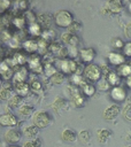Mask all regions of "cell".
Wrapping results in <instances>:
<instances>
[{"mask_svg":"<svg viewBox=\"0 0 131 147\" xmlns=\"http://www.w3.org/2000/svg\"><path fill=\"white\" fill-rule=\"evenodd\" d=\"M129 10H130V11H131V3H130V5H129Z\"/></svg>","mask_w":131,"mask_h":147,"instance_id":"obj_52","label":"cell"},{"mask_svg":"<svg viewBox=\"0 0 131 147\" xmlns=\"http://www.w3.org/2000/svg\"><path fill=\"white\" fill-rule=\"evenodd\" d=\"M68 49H69V57L72 59V60L76 59L78 56L79 52H80L77 46H70V47H68Z\"/></svg>","mask_w":131,"mask_h":147,"instance_id":"obj_43","label":"cell"},{"mask_svg":"<svg viewBox=\"0 0 131 147\" xmlns=\"http://www.w3.org/2000/svg\"><path fill=\"white\" fill-rule=\"evenodd\" d=\"M14 85H15V92H16V94H18L22 98L29 95L30 90H31V86H30L29 83L23 82V83H17V84H14Z\"/></svg>","mask_w":131,"mask_h":147,"instance_id":"obj_18","label":"cell"},{"mask_svg":"<svg viewBox=\"0 0 131 147\" xmlns=\"http://www.w3.org/2000/svg\"><path fill=\"white\" fill-rule=\"evenodd\" d=\"M32 121L36 126H38L39 129H44L53 122V116L46 110H38L32 116Z\"/></svg>","mask_w":131,"mask_h":147,"instance_id":"obj_3","label":"cell"},{"mask_svg":"<svg viewBox=\"0 0 131 147\" xmlns=\"http://www.w3.org/2000/svg\"><path fill=\"white\" fill-rule=\"evenodd\" d=\"M40 38H43L44 40H46V41H48V42H52V41H54V40H55V38H56V32H55L52 28L44 29L43 34H41V37H40Z\"/></svg>","mask_w":131,"mask_h":147,"instance_id":"obj_29","label":"cell"},{"mask_svg":"<svg viewBox=\"0 0 131 147\" xmlns=\"http://www.w3.org/2000/svg\"><path fill=\"white\" fill-rule=\"evenodd\" d=\"M107 79H108L109 84L111 86H114V87L115 86H120V84H121V76L117 72H115V71L108 72L107 74Z\"/></svg>","mask_w":131,"mask_h":147,"instance_id":"obj_27","label":"cell"},{"mask_svg":"<svg viewBox=\"0 0 131 147\" xmlns=\"http://www.w3.org/2000/svg\"><path fill=\"white\" fill-rule=\"evenodd\" d=\"M79 87H80V90H82V92L85 96H93L95 91H97V87L86 79H84V82L80 84Z\"/></svg>","mask_w":131,"mask_h":147,"instance_id":"obj_19","label":"cell"},{"mask_svg":"<svg viewBox=\"0 0 131 147\" xmlns=\"http://www.w3.org/2000/svg\"><path fill=\"white\" fill-rule=\"evenodd\" d=\"M117 74L121 77H130L131 76V63H124L123 65L117 68Z\"/></svg>","mask_w":131,"mask_h":147,"instance_id":"obj_30","label":"cell"},{"mask_svg":"<svg viewBox=\"0 0 131 147\" xmlns=\"http://www.w3.org/2000/svg\"><path fill=\"white\" fill-rule=\"evenodd\" d=\"M61 138L66 142H75L78 138V133H76L72 129H64L61 133Z\"/></svg>","mask_w":131,"mask_h":147,"instance_id":"obj_20","label":"cell"},{"mask_svg":"<svg viewBox=\"0 0 131 147\" xmlns=\"http://www.w3.org/2000/svg\"><path fill=\"white\" fill-rule=\"evenodd\" d=\"M44 65H45V63H44L43 59L37 54H33L28 59V68L34 74H43Z\"/></svg>","mask_w":131,"mask_h":147,"instance_id":"obj_6","label":"cell"},{"mask_svg":"<svg viewBox=\"0 0 131 147\" xmlns=\"http://www.w3.org/2000/svg\"><path fill=\"white\" fill-rule=\"evenodd\" d=\"M10 5H11V2L9 0H1L0 1V11H1V14L7 11L9 9V7H10Z\"/></svg>","mask_w":131,"mask_h":147,"instance_id":"obj_44","label":"cell"},{"mask_svg":"<svg viewBox=\"0 0 131 147\" xmlns=\"http://www.w3.org/2000/svg\"><path fill=\"white\" fill-rule=\"evenodd\" d=\"M30 86H31V90H33V91H36V92H39V91L43 90V85H41V83H40L39 80H37V79L32 80V82L30 83Z\"/></svg>","mask_w":131,"mask_h":147,"instance_id":"obj_45","label":"cell"},{"mask_svg":"<svg viewBox=\"0 0 131 147\" xmlns=\"http://www.w3.org/2000/svg\"><path fill=\"white\" fill-rule=\"evenodd\" d=\"M23 147H41V139L40 138H34L31 140H28L24 142Z\"/></svg>","mask_w":131,"mask_h":147,"instance_id":"obj_40","label":"cell"},{"mask_svg":"<svg viewBox=\"0 0 131 147\" xmlns=\"http://www.w3.org/2000/svg\"><path fill=\"white\" fill-rule=\"evenodd\" d=\"M23 15H24V17H25L26 22L29 23V25H31V24L36 23V20H38V18L36 17V15L33 14V11H31V10H28V11L23 13Z\"/></svg>","mask_w":131,"mask_h":147,"instance_id":"obj_41","label":"cell"},{"mask_svg":"<svg viewBox=\"0 0 131 147\" xmlns=\"http://www.w3.org/2000/svg\"><path fill=\"white\" fill-rule=\"evenodd\" d=\"M110 98L115 102H122L126 98V90L122 86H115L110 91Z\"/></svg>","mask_w":131,"mask_h":147,"instance_id":"obj_13","label":"cell"},{"mask_svg":"<svg viewBox=\"0 0 131 147\" xmlns=\"http://www.w3.org/2000/svg\"><path fill=\"white\" fill-rule=\"evenodd\" d=\"M80 30H82V24H80L79 22H77V21H74V22H72V24L68 28V31H69V32H71V33L78 32V31H80Z\"/></svg>","mask_w":131,"mask_h":147,"instance_id":"obj_42","label":"cell"},{"mask_svg":"<svg viewBox=\"0 0 131 147\" xmlns=\"http://www.w3.org/2000/svg\"><path fill=\"white\" fill-rule=\"evenodd\" d=\"M110 45H111V47H114V48H122L123 49V47H124V41H123V39L122 38H120V37H114L111 40H110Z\"/></svg>","mask_w":131,"mask_h":147,"instance_id":"obj_39","label":"cell"},{"mask_svg":"<svg viewBox=\"0 0 131 147\" xmlns=\"http://www.w3.org/2000/svg\"><path fill=\"white\" fill-rule=\"evenodd\" d=\"M53 108L56 110H67L69 108V101L64 98L57 96L53 102Z\"/></svg>","mask_w":131,"mask_h":147,"instance_id":"obj_22","label":"cell"},{"mask_svg":"<svg viewBox=\"0 0 131 147\" xmlns=\"http://www.w3.org/2000/svg\"><path fill=\"white\" fill-rule=\"evenodd\" d=\"M124 34L126 38L131 39V22H129L124 28Z\"/></svg>","mask_w":131,"mask_h":147,"instance_id":"obj_48","label":"cell"},{"mask_svg":"<svg viewBox=\"0 0 131 147\" xmlns=\"http://www.w3.org/2000/svg\"><path fill=\"white\" fill-rule=\"evenodd\" d=\"M48 46H49V42L44 40L43 38H39L38 39V47H39V53L40 54H47L48 53Z\"/></svg>","mask_w":131,"mask_h":147,"instance_id":"obj_36","label":"cell"},{"mask_svg":"<svg viewBox=\"0 0 131 147\" xmlns=\"http://www.w3.org/2000/svg\"><path fill=\"white\" fill-rule=\"evenodd\" d=\"M18 7L21 10H24V13H25V11H28L29 2L28 1H18Z\"/></svg>","mask_w":131,"mask_h":147,"instance_id":"obj_49","label":"cell"},{"mask_svg":"<svg viewBox=\"0 0 131 147\" xmlns=\"http://www.w3.org/2000/svg\"><path fill=\"white\" fill-rule=\"evenodd\" d=\"M83 75L86 80L92 83H98L102 78V70L98 64L90 63L86 64L85 68L83 69Z\"/></svg>","mask_w":131,"mask_h":147,"instance_id":"obj_2","label":"cell"},{"mask_svg":"<svg viewBox=\"0 0 131 147\" xmlns=\"http://www.w3.org/2000/svg\"><path fill=\"white\" fill-rule=\"evenodd\" d=\"M26 77H28V69H26L24 65H23V67H18V68H16V70H15L13 82H14V84L23 83V82L26 80Z\"/></svg>","mask_w":131,"mask_h":147,"instance_id":"obj_17","label":"cell"},{"mask_svg":"<svg viewBox=\"0 0 131 147\" xmlns=\"http://www.w3.org/2000/svg\"><path fill=\"white\" fill-rule=\"evenodd\" d=\"M123 55L124 56H128V57H131V41L126 42L123 47Z\"/></svg>","mask_w":131,"mask_h":147,"instance_id":"obj_47","label":"cell"},{"mask_svg":"<svg viewBox=\"0 0 131 147\" xmlns=\"http://www.w3.org/2000/svg\"><path fill=\"white\" fill-rule=\"evenodd\" d=\"M64 79H66V75H64L63 72H61V71H57L54 76L51 77V82H52L53 84H55V85L62 84V83L64 82Z\"/></svg>","mask_w":131,"mask_h":147,"instance_id":"obj_37","label":"cell"},{"mask_svg":"<svg viewBox=\"0 0 131 147\" xmlns=\"http://www.w3.org/2000/svg\"><path fill=\"white\" fill-rule=\"evenodd\" d=\"M22 136H23V131H21L20 129L17 127H10L8 129L6 132H5V140L10 144V145H16L17 142H20V140L22 139Z\"/></svg>","mask_w":131,"mask_h":147,"instance_id":"obj_7","label":"cell"},{"mask_svg":"<svg viewBox=\"0 0 131 147\" xmlns=\"http://www.w3.org/2000/svg\"><path fill=\"white\" fill-rule=\"evenodd\" d=\"M11 24H13L16 29L23 30V28H24L25 24H26V20H25V17H24V15H17V16H15V17L11 18Z\"/></svg>","mask_w":131,"mask_h":147,"instance_id":"obj_25","label":"cell"},{"mask_svg":"<svg viewBox=\"0 0 131 147\" xmlns=\"http://www.w3.org/2000/svg\"><path fill=\"white\" fill-rule=\"evenodd\" d=\"M125 84H126V86L129 88H131V76L128 77V78H125Z\"/></svg>","mask_w":131,"mask_h":147,"instance_id":"obj_50","label":"cell"},{"mask_svg":"<svg viewBox=\"0 0 131 147\" xmlns=\"http://www.w3.org/2000/svg\"><path fill=\"white\" fill-rule=\"evenodd\" d=\"M33 111H34V107L31 106V105H28V103H23V105L18 108V113H20V115H22V116H24V117L34 115Z\"/></svg>","mask_w":131,"mask_h":147,"instance_id":"obj_28","label":"cell"},{"mask_svg":"<svg viewBox=\"0 0 131 147\" xmlns=\"http://www.w3.org/2000/svg\"><path fill=\"white\" fill-rule=\"evenodd\" d=\"M63 46H64V45H63L61 41H59V40H54V41L49 42V46H48V53L56 55V53H57Z\"/></svg>","mask_w":131,"mask_h":147,"instance_id":"obj_32","label":"cell"},{"mask_svg":"<svg viewBox=\"0 0 131 147\" xmlns=\"http://www.w3.org/2000/svg\"><path fill=\"white\" fill-rule=\"evenodd\" d=\"M74 16L70 11L66 10V9H62V10H59L55 15H54V22L57 26L60 28H69L72 22H74Z\"/></svg>","mask_w":131,"mask_h":147,"instance_id":"obj_5","label":"cell"},{"mask_svg":"<svg viewBox=\"0 0 131 147\" xmlns=\"http://www.w3.org/2000/svg\"><path fill=\"white\" fill-rule=\"evenodd\" d=\"M106 7L113 14H117V13H120L123 9V3L121 1H118V0H111V1H108L106 3Z\"/></svg>","mask_w":131,"mask_h":147,"instance_id":"obj_24","label":"cell"},{"mask_svg":"<svg viewBox=\"0 0 131 147\" xmlns=\"http://www.w3.org/2000/svg\"><path fill=\"white\" fill-rule=\"evenodd\" d=\"M78 139L84 145L88 144L90 140H91V132L88 130H82V131H79L78 132Z\"/></svg>","mask_w":131,"mask_h":147,"instance_id":"obj_34","label":"cell"},{"mask_svg":"<svg viewBox=\"0 0 131 147\" xmlns=\"http://www.w3.org/2000/svg\"><path fill=\"white\" fill-rule=\"evenodd\" d=\"M56 65H59V69L61 72H63L64 75H74V74H78V63L72 60V59H64V60H59L56 62Z\"/></svg>","mask_w":131,"mask_h":147,"instance_id":"obj_4","label":"cell"},{"mask_svg":"<svg viewBox=\"0 0 131 147\" xmlns=\"http://www.w3.org/2000/svg\"><path fill=\"white\" fill-rule=\"evenodd\" d=\"M111 136V131L108 130V129H101L99 132H98V140L100 144H106L107 140L110 138Z\"/></svg>","mask_w":131,"mask_h":147,"instance_id":"obj_31","label":"cell"},{"mask_svg":"<svg viewBox=\"0 0 131 147\" xmlns=\"http://www.w3.org/2000/svg\"><path fill=\"white\" fill-rule=\"evenodd\" d=\"M22 101H23V98H22V96H20L18 94H13L11 98L8 100L7 105H8V107L11 108V109H14V108H16V107L20 108V107L23 105Z\"/></svg>","mask_w":131,"mask_h":147,"instance_id":"obj_26","label":"cell"},{"mask_svg":"<svg viewBox=\"0 0 131 147\" xmlns=\"http://www.w3.org/2000/svg\"><path fill=\"white\" fill-rule=\"evenodd\" d=\"M22 130H23V134H24L25 137H28V138H33V139L39 134V131H40V129H39L38 126H36L34 124L26 125V126H24Z\"/></svg>","mask_w":131,"mask_h":147,"instance_id":"obj_21","label":"cell"},{"mask_svg":"<svg viewBox=\"0 0 131 147\" xmlns=\"http://www.w3.org/2000/svg\"><path fill=\"white\" fill-rule=\"evenodd\" d=\"M57 71H59L57 68H56L53 63H45V65H44V74H45L47 77L51 78V77L54 76Z\"/></svg>","mask_w":131,"mask_h":147,"instance_id":"obj_33","label":"cell"},{"mask_svg":"<svg viewBox=\"0 0 131 147\" xmlns=\"http://www.w3.org/2000/svg\"><path fill=\"white\" fill-rule=\"evenodd\" d=\"M107 59L109 61V63L111 65H116V67H121L125 63V56L121 53H117V52H109L108 55H107Z\"/></svg>","mask_w":131,"mask_h":147,"instance_id":"obj_12","label":"cell"},{"mask_svg":"<svg viewBox=\"0 0 131 147\" xmlns=\"http://www.w3.org/2000/svg\"><path fill=\"white\" fill-rule=\"evenodd\" d=\"M8 147H20V146H17V145H10V146H8Z\"/></svg>","mask_w":131,"mask_h":147,"instance_id":"obj_51","label":"cell"},{"mask_svg":"<svg viewBox=\"0 0 131 147\" xmlns=\"http://www.w3.org/2000/svg\"><path fill=\"white\" fill-rule=\"evenodd\" d=\"M37 18H38V23H39L43 28H45V29H48L49 25L52 24V22L54 21V20H53L54 16H53L51 13H48V11H45V13L39 14Z\"/></svg>","mask_w":131,"mask_h":147,"instance_id":"obj_16","label":"cell"},{"mask_svg":"<svg viewBox=\"0 0 131 147\" xmlns=\"http://www.w3.org/2000/svg\"><path fill=\"white\" fill-rule=\"evenodd\" d=\"M11 93H13V92H10V91H8V90L1 87V93H0L1 100H9V99L11 98V95H13Z\"/></svg>","mask_w":131,"mask_h":147,"instance_id":"obj_46","label":"cell"},{"mask_svg":"<svg viewBox=\"0 0 131 147\" xmlns=\"http://www.w3.org/2000/svg\"><path fill=\"white\" fill-rule=\"evenodd\" d=\"M98 85H97V87H98V90L99 91H102V92H106V91H108L109 88H110V84H109V82H108V79H107V77H102L98 83H97Z\"/></svg>","mask_w":131,"mask_h":147,"instance_id":"obj_35","label":"cell"},{"mask_svg":"<svg viewBox=\"0 0 131 147\" xmlns=\"http://www.w3.org/2000/svg\"><path fill=\"white\" fill-rule=\"evenodd\" d=\"M61 41H62L64 45H67L68 47H70V46H78V44H79L78 37H77L75 33H71V32H69V31L63 32V33L61 34Z\"/></svg>","mask_w":131,"mask_h":147,"instance_id":"obj_14","label":"cell"},{"mask_svg":"<svg viewBox=\"0 0 131 147\" xmlns=\"http://www.w3.org/2000/svg\"><path fill=\"white\" fill-rule=\"evenodd\" d=\"M14 74H15V70L6 62V61H2L1 62V67H0V75H1V79L2 82H8L10 79L14 78Z\"/></svg>","mask_w":131,"mask_h":147,"instance_id":"obj_8","label":"cell"},{"mask_svg":"<svg viewBox=\"0 0 131 147\" xmlns=\"http://www.w3.org/2000/svg\"><path fill=\"white\" fill-rule=\"evenodd\" d=\"M28 31H29L30 36H32V37H37V38H40V37H41V34H43L44 29H43V26H41L38 22H36V23H33V24L29 25Z\"/></svg>","mask_w":131,"mask_h":147,"instance_id":"obj_23","label":"cell"},{"mask_svg":"<svg viewBox=\"0 0 131 147\" xmlns=\"http://www.w3.org/2000/svg\"><path fill=\"white\" fill-rule=\"evenodd\" d=\"M126 147H130V146H126Z\"/></svg>","mask_w":131,"mask_h":147,"instance_id":"obj_53","label":"cell"},{"mask_svg":"<svg viewBox=\"0 0 131 147\" xmlns=\"http://www.w3.org/2000/svg\"><path fill=\"white\" fill-rule=\"evenodd\" d=\"M79 55H80V59L84 63L86 64H90L92 63V61L94 60L95 55H97V52L94 48L92 47H86V48H82L80 52H79Z\"/></svg>","mask_w":131,"mask_h":147,"instance_id":"obj_10","label":"cell"},{"mask_svg":"<svg viewBox=\"0 0 131 147\" xmlns=\"http://www.w3.org/2000/svg\"><path fill=\"white\" fill-rule=\"evenodd\" d=\"M0 123L2 126H8V127H15L18 123V119L17 117L11 114V113H6V114H2L1 117H0Z\"/></svg>","mask_w":131,"mask_h":147,"instance_id":"obj_11","label":"cell"},{"mask_svg":"<svg viewBox=\"0 0 131 147\" xmlns=\"http://www.w3.org/2000/svg\"><path fill=\"white\" fill-rule=\"evenodd\" d=\"M69 80H70L71 85L80 86V84L84 82V78H83V76H82L80 74H74V75H71V76H70Z\"/></svg>","mask_w":131,"mask_h":147,"instance_id":"obj_38","label":"cell"},{"mask_svg":"<svg viewBox=\"0 0 131 147\" xmlns=\"http://www.w3.org/2000/svg\"><path fill=\"white\" fill-rule=\"evenodd\" d=\"M64 92L68 94L69 100L74 103L75 107L82 108V107L85 106V95L83 93H80L78 86H75V85L70 84L64 88Z\"/></svg>","mask_w":131,"mask_h":147,"instance_id":"obj_1","label":"cell"},{"mask_svg":"<svg viewBox=\"0 0 131 147\" xmlns=\"http://www.w3.org/2000/svg\"><path fill=\"white\" fill-rule=\"evenodd\" d=\"M22 47L23 49L26 52V53H30V54H34L36 52L39 51V47H38V40L36 39H26L22 42Z\"/></svg>","mask_w":131,"mask_h":147,"instance_id":"obj_15","label":"cell"},{"mask_svg":"<svg viewBox=\"0 0 131 147\" xmlns=\"http://www.w3.org/2000/svg\"><path fill=\"white\" fill-rule=\"evenodd\" d=\"M120 113H121L120 105L113 103V105H110L109 107H107L105 109V111H103V118L107 119V121H113V119H115L120 115Z\"/></svg>","mask_w":131,"mask_h":147,"instance_id":"obj_9","label":"cell"}]
</instances>
